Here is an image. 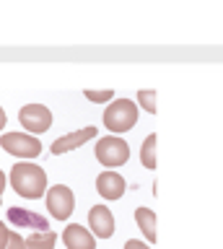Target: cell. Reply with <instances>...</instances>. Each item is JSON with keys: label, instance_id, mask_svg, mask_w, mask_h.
Segmentation results:
<instances>
[{"label": "cell", "instance_id": "1", "mask_svg": "<svg viewBox=\"0 0 223 249\" xmlns=\"http://www.w3.org/2000/svg\"><path fill=\"white\" fill-rule=\"evenodd\" d=\"M11 184L21 197L29 200H39L44 190H47V174H44L42 166H34V163H16L11 169Z\"/></svg>", "mask_w": 223, "mask_h": 249}, {"label": "cell", "instance_id": "2", "mask_svg": "<svg viewBox=\"0 0 223 249\" xmlns=\"http://www.w3.org/2000/svg\"><path fill=\"white\" fill-rule=\"evenodd\" d=\"M137 122V104L130 99H117L104 109V124L109 132H127Z\"/></svg>", "mask_w": 223, "mask_h": 249}, {"label": "cell", "instance_id": "3", "mask_svg": "<svg viewBox=\"0 0 223 249\" xmlns=\"http://www.w3.org/2000/svg\"><path fill=\"white\" fill-rule=\"evenodd\" d=\"M96 159L102 166H109V171H114V166H122L130 159V145L122 138L106 135L96 143Z\"/></svg>", "mask_w": 223, "mask_h": 249}, {"label": "cell", "instance_id": "4", "mask_svg": "<svg viewBox=\"0 0 223 249\" xmlns=\"http://www.w3.org/2000/svg\"><path fill=\"white\" fill-rule=\"evenodd\" d=\"M0 145L5 153L18 156V159H36L42 153V143L29 132H5L0 138Z\"/></svg>", "mask_w": 223, "mask_h": 249}, {"label": "cell", "instance_id": "5", "mask_svg": "<svg viewBox=\"0 0 223 249\" xmlns=\"http://www.w3.org/2000/svg\"><path fill=\"white\" fill-rule=\"evenodd\" d=\"M18 122L24 130L39 135V132H47L52 127V112L44 104H26L18 112Z\"/></svg>", "mask_w": 223, "mask_h": 249}, {"label": "cell", "instance_id": "6", "mask_svg": "<svg viewBox=\"0 0 223 249\" xmlns=\"http://www.w3.org/2000/svg\"><path fill=\"white\" fill-rule=\"evenodd\" d=\"M47 210H50L52 218H57V221H68L70 213L75 210V197H73L70 187H65V184L50 187V192H47Z\"/></svg>", "mask_w": 223, "mask_h": 249}, {"label": "cell", "instance_id": "7", "mask_svg": "<svg viewBox=\"0 0 223 249\" xmlns=\"http://www.w3.org/2000/svg\"><path fill=\"white\" fill-rule=\"evenodd\" d=\"M8 223L16 229H34L36 231H50V221L29 208H8Z\"/></svg>", "mask_w": 223, "mask_h": 249}, {"label": "cell", "instance_id": "8", "mask_svg": "<svg viewBox=\"0 0 223 249\" xmlns=\"http://www.w3.org/2000/svg\"><path fill=\"white\" fill-rule=\"evenodd\" d=\"M88 223H91V236L99 239H112L114 233V218L106 205H94L88 210Z\"/></svg>", "mask_w": 223, "mask_h": 249}, {"label": "cell", "instance_id": "9", "mask_svg": "<svg viewBox=\"0 0 223 249\" xmlns=\"http://www.w3.org/2000/svg\"><path fill=\"white\" fill-rule=\"evenodd\" d=\"M96 190L104 200H120L127 190V182L122 174H117V171H102V174L96 177Z\"/></svg>", "mask_w": 223, "mask_h": 249}, {"label": "cell", "instance_id": "10", "mask_svg": "<svg viewBox=\"0 0 223 249\" xmlns=\"http://www.w3.org/2000/svg\"><path fill=\"white\" fill-rule=\"evenodd\" d=\"M91 138H96V127H94V124H88V127H83V130H75V132H68V135H63V138H57L55 143L50 145V151L55 153V156L68 153V151H73V148L88 143Z\"/></svg>", "mask_w": 223, "mask_h": 249}, {"label": "cell", "instance_id": "11", "mask_svg": "<svg viewBox=\"0 0 223 249\" xmlns=\"http://www.w3.org/2000/svg\"><path fill=\"white\" fill-rule=\"evenodd\" d=\"M63 241L68 249H96V239L91 236V231L78 223H70L68 229H63Z\"/></svg>", "mask_w": 223, "mask_h": 249}, {"label": "cell", "instance_id": "12", "mask_svg": "<svg viewBox=\"0 0 223 249\" xmlns=\"http://www.w3.org/2000/svg\"><path fill=\"white\" fill-rule=\"evenodd\" d=\"M135 221H137V226H140L143 236L156 244V213H153L151 208H137L135 210Z\"/></svg>", "mask_w": 223, "mask_h": 249}, {"label": "cell", "instance_id": "13", "mask_svg": "<svg viewBox=\"0 0 223 249\" xmlns=\"http://www.w3.org/2000/svg\"><path fill=\"white\" fill-rule=\"evenodd\" d=\"M26 249H55L57 244V233L55 231H36L29 233V239H24Z\"/></svg>", "mask_w": 223, "mask_h": 249}, {"label": "cell", "instance_id": "14", "mask_svg": "<svg viewBox=\"0 0 223 249\" xmlns=\"http://www.w3.org/2000/svg\"><path fill=\"white\" fill-rule=\"evenodd\" d=\"M156 132H151L148 138L143 140V148H140V161L145 169H156Z\"/></svg>", "mask_w": 223, "mask_h": 249}, {"label": "cell", "instance_id": "15", "mask_svg": "<svg viewBox=\"0 0 223 249\" xmlns=\"http://www.w3.org/2000/svg\"><path fill=\"white\" fill-rule=\"evenodd\" d=\"M137 104H140V107L145 109V112L156 114V91H151V89L137 91Z\"/></svg>", "mask_w": 223, "mask_h": 249}, {"label": "cell", "instance_id": "16", "mask_svg": "<svg viewBox=\"0 0 223 249\" xmlns=\"http://www.w3.org/2000/svg\"><path fill=\"white\" fill-rule=\"evenodd\" d=\"M5 249H26L24 236H21L18 231H11V233H8V241H5Z\"/></svg>", "mask_w": 223, "mask_h": 249}, {"label": "cell", "instance_id": "17", "mask_svg": "<svg viewBox=\"0 0 223 249\" xmlns=\"http://www.w3.org/2000/svg\"><path fill=\"white\" fill-rule=\"evenodd\" d=\"M88 101H96V104H104V101H112V91H86Z\"/></svg>", "mask_w": 223, "mask_h": 249}, {"label": "cell", "instance_id": "18", "mask_svg": "<svg viewBox=\"0 0 223 249\" xmlns=\"http://www.w3.org/2000/svg\"><path fill=\"white\" fill-rule=\"evenodd\" d=\"M125 249H151L145 241H137V239H130L127 244H125Z\"/></svg>", "mask_w": 223, "mask_h": 249}, {"label": "cell", "instance_id": "19", "mask_svg": "<svg viewBox=\"0 0 223 249\" xmlns=\"http://www.w3.org/2000/svg\"><path fill=\"white\" fill-rule=\"evenodd\" d=\"M8 229H5V223L0 221V249H5V241H8Z\"/></svg>", "mask_w": 223, "mask_h": 249}, {"label": "cell", "instance_id": "20", "mask_svg": "<svg viewBox=\"0 0 223 249\" xmlns=\"http://www.w3.org/2000/svg\"><path fill=\"white\" fill-rule=\"evenodd\" d=\"M5 122H8V117H5V112H3V107H0V130L5 127Z\"/></svg>", "mask_w": 223, "mask_h": 249}, {"label": "cell", "instance_id": "21", "mask_svg": "<svg viewBox=\"0 0 223 249\" xmlns=\"http://www.w3.org/2000/svg\"><path fill=\"white\" fill-rule=\"evenodd\" d=\"M3 190H5V174L0 171V195H3Z\"/></svg>", "mask_w": 223, "mask_h": 249}, {"label": "cell", "instance_id": "22", "mask_svg": "<svg viewBox=\"0 0 223 249\" xmlns=\"http://www.w3.org/2000/svg\"><path fill=\"white\" fill-rule=\"evenodd\" d=\"M0 205H3V200H0Z\"/></svg>", "mask_w": 223, "mask_h": 249}]
</instances>
